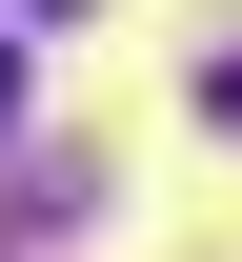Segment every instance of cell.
I'll return each instance as SVG.
<instances>
[{
    "label": "cell",
    "mask_w": 242,
    "mask_h": 262,
    "mask_svg": "<svg viewBox=\"0 0 242 262\" xmlns=\"http://www.w3.org/2000/svg\"><path fill=\"white\" fill-rule=\"evenodd\" d=\"M0 121H20V40H0Z\"/></svg>",
    "instance_id": "6da1fadb"
}]
</instances>
